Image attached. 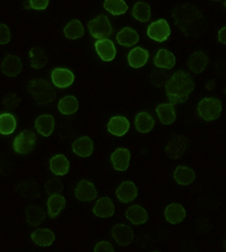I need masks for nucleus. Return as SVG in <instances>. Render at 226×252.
<instances>
[{
	"label": "nucleus",
	"instance_id": "obj_1",
	"mask_svg": "<svg viewBox=\"0 0 226 252\" xmlns=\"http://www.w3.org/2000/svg\"><path fill=\"white\" fill-rule=\"evenodd\" d=\"M194 90V83L189 74L185 71H177L170 78L165 86L166 96L171 104H180L189 98Z\"/></svg>",
	"mask_w": 226,
	"mask_h": 252
},
{
	"label": "nucleus",
	"instance_id": "obj_2",
	"mask_svg": "<svg viewBox=\"0 0 226 252\" xmlns=\"http://www.w3.org/2000/svg\"><path fill=\"white\" fill-rule=\"evenodd\" d=\"M30 93L35 98L36 102L44 104L55 100L56 93L48 82L43 79H35L30 84Z\"/></svg>",
	"mask_w": 226,
	"mask_h": 252
},
{
	"label": "nucleus",
	"instance_id": "obj_3",
	"mask_svg": "<svg viewBox=\"0 0 226 252\" xmlns=\"http://www.w3.org/2000/svg\"><path fill=\"white\" fill-rule=\"evenodd\" d=\"M223 104L218 98L207 97L201 100L198 105V113L206 121L216 120L221 116Z\"/></svg>",
	"mask_w": 226,
	"mask_h": 252
},
{
	"label": "nucleus",
	"instance_id": "obj_4",
	"mask_svg": "<svg viewBox=\"0 0 226 252\" xmlns=\"http://www.w3.org/2000/svg\"><path fill=\"white\" fill-rule=\"evenodd\" d=\"M89 29L92 34V36L99 40H106L112 33V26H111V23L109 18L104 16V15H101L94 20L89 22Z\"/></svg>",
	"mask_w": 226,
	"mask_h": 252
},
{
	"label": "nucleus",
	"instance_id": "obj_5",
	"mask_svg": "<svg viewBox=\"0 0 226 252\" xmlns=\"http://www.w3.org/2000/svg\"><path fill=\"white\" fill-rule=\"evenodd\" d=\"M36 141V136L32 130H24L14 140V151L18 154L26 155L33 150Z\"/></svg>",
	"mask_w": 226,
	"mask_h": 252
},
{
	"label": "nucleus",
	"instance_id": "obj_6",
	"mask_svg": "<svg viewBox=\"0 0 226 252\" xmlns=\"http://www.w3.org/2000/svg\"><path fill=\"white\" fill-rule=\"evenodd\" d=\"M147 35L152 40L158 42H164L171 35V30L165 20H159L152 23L147 30Z\"/></svg>",
	"mask_w": 226,
	"mask_h": 252
},
{
	"label": "nucleus",
	"instance_id": "obj_7",
	"mask_svg": "<svg viewBox=\"0 0 226 252\" xmlns=\"http://www.w3.org/2000/svg\"><path fill=\"white\" fill-rule=\"evenodd\" d=\"M187 150V139L182 136H174L166 146V154L170 158L177 159L185 154Z\"/></svg>",
	"mask_w": 226,
	"mask_h": 252
},
{
	"label": "nucleus",
	"instance_id": "obj_8",
	"mask_svg": "<svg viewBox=\"0 0 226 252\" xmlns=\"http://www.w3.org/2000/svg\"><path fill=\"white\" fill-rule=\"evenodd\" d=\"M112 238L120 246H129L133 240V231L125 224H117L112 228Z\"/></svg>",
	"mask_w": 226,
	"mask_h": 252
},
{
	"label": "nucleus",
	"instance_id": "obj_9",
	"mask_svg": "<svg viewBox=\"0 0 226 252\" xmlns=\"http://www.w3.org/2000/svg\"><path fill=\"white\" fill-rule=\"evenodd\" d=\"M95 50L98 53L99 58L103 61H112L116 58L117 50L116 47H114L113 42L106 39V40H99L95 42Z\"/></svg>",
	"mask_w": 226,
	"mask_h": 252
},
{
	"label": "nucleus",
	"instance_id": "obj_10",
	"mask_svg": "<svg viewBox=\"0 0 226 252\" xmlns=\"http://www.w3.org/2000/svg\"><path fill=\"white\" fill-rule=\"evenodd\" d=\"M52 83L59 89H66L74 83L75 76L70 70L64 69V68H57L51 74Z\"/></svg>",
	"mask_w": 226,
	"mask_h": 252
},
{
	"label": "nucleus",
	"instance_id": "obj_11",
	"mask_svg": "<svg viewBox=\"0 0 226 252\" xmlns=\"http://www.w3.org/2000/svg\"><path fill=\"white\" fill-rule=\"evenodd\" d=\"M75 193L77 199L80 201H91L95 199L97 196L95 186L87 180H82L78 183L77 187H76Z\"/></svg>",
	"mask_w": 226,
	"mask_h": 252
},
{
	"label": "nucleus",
	"instance_id": "obj_12",
	"mask_svg": "<svg viewBox=\"0 0 226 252\" xmlns=\"http://www.w3.org/2000/svg\"><path fill=\"white\" fill-rule=\"evenodd\" d=\"M23 70V63L21 59L16 56L9 55L7 56L5 60L2 61L1 71L8 77H15L18 74H21Z\"/></svg>",
	"mask_w": 226,
	"mask_h": 252
},
{
	"label": "nucleus",
	"instance_id": "obj_13",
	"mask_svg": "<svg viewBox=\"0 0 226 252\" xmlns=\"http://www.w3.org/2000/svg\"><path fill=\"white\" fill-rule=\"evenodd\" d=\"M116 193H117V197L119 198V200L121 202H125V204H127V202H131L132 200L136 199L138 190L136 188V186L133 185L131 181H125L119 186Z\"/></svg>",
	"mask_w": 226,
	"mask_h": 252
},
{
	"label": "nucleus",
	"instance_id": "obj_14",
	"mask_svg": "<svg viewBox=\"0 0 226 252\" xmlns=\"http://www.w3.org/2000/svg\"><path fill=\"white\" fill-rule=\"evenodd\" d=\"M130 128V124L127 118L121 117V116H117L113 117L112 119L110 120L109 125H108V129L109 132L112 133L114 136H125L126 133L128 132Z\"/></svg>",
	"mask_w": 226,
	"mask_h": 252
},
{
	"label": "nucleus",
	"instance_id": "obj_15",
	"mask_svg": "<svg viewBox=\"0 0 226 252\" xmlns=\"http://www.w3.org/2000/svg\"><path fill=\"white\" fill-rule=\"evenodd\" d=\"M130 152L126 148H118L111 156V162L117 171H126L129 166Z\"/></svg>",
	"mask_w": 226,
	"mask_h": 252
},
{
	"label": "nucleus",
	"instance_id": "obj_16",
	"mask_svg": "<svg viewBox=\"0 0 226 252\" xmlns=\"http://www.w3.org/2000/svg\"><path fill=\"white\" fill-rule=\"evenodd\" d=\"M93 213L102 219H108L114 214V205L113 201L109 197L99 198L93 208Z\"/></svg>",
	"mask_w": 226,
	"mask_h": 252
},
{
	"label": "nucleus",
	"instance_id": "obj_17",
	"mask_svg": "<svg viewBox=\"0 0 226 252\" xmlns=\"http://www.w3.org/2000/svg\"><path fill=\"white\" fill-rule=\"evenodd\" d=\"M165 219L168 223L179 224L186 219V209L180 204H172L165 209Z\"/></svg>",
	"mask_w": 226,
	"mask_h": 252
},
{
	"label": "nucleus",
	"instance_id": "obj_18",
	"mask_svg": "<svg viewBox=\"0 0 226 252\" xmlns=\"http://www.w3.org/2000/svg\"><path fill=\"white\" fill-rule=\"evenodd\" d=\"M208 64V57L204 52H194L188 59V67L194 74H200Z\"/></svg>",
	"mask_w": 226,
	"mask_h": 252
},
{
	"label": "nucleus",
	"instance_id": "obj_19",
	"mask_svg": "<svg viewBox=\"0 0 226 252\" xmlns=\"http://www.w3.org/2000/svg\"><path fill=\"white\" fill-rule=\"evenodd\" d=\"M93 141L89 137H80L72 144V151L80 158H89L93 153Z\"/></svg>",
	"mask_w": 226,
	"mask_h": 252
},
{
	"label": "nucleus",
	"instance_id": "obj_20",
	"mask_svg": "<svg viewBox=\"0 0 226 252\" xmlns=\"http://www.w3.org/2000/svg\"><path fill=\"white\" fill-rule=\"evenodd\" d=\"M149 58V53L143 48H135L129 52L128 63L132 68H140L146 64Z\"/></svg>",
	"mask_w": 226,
	"mask_h": 252
},
{
	"label": "nucleus",
	"instance_id": "obj_21",
	"mask_svg": "<svg viewBox=\"0 0 226 252\" xmlns=\"http://www.w3.org/2000/svg\"><path fill=\"white\" fill-rule=\"evenodd\" d=\"M31 238H32L33 242L37 244V246L49 247L55 241L56 236L49 228H39V230H36L31 234Z\"/></svg>",
	"mask_w": 226,
	"mask_h": 252
},
{
	"label": "nucleus",
	"instance_id": "obj_22",
	"mask_svg": "<svg viewBox=\"0 0 226 252\" xmlns=\"http://www.w3.org/2000/svg\"><path fill=\"white\" fill-rule=\"evenodd\" d=\"M35 127L36 130L42 136L49 137L52 133L53 129H55V119H53L52 116L44 114V116L37 118L35 121Z\"/></svg>",
	"mask_w": 226,
	"mask_h": 252
},
{
	"label": "nucleus",
	"instance_id": "obj_23",
	"mask_svg": "<svg viewBox=\"0 0 226 252\" xmlns=\"http://www.w3.org/2000/svg\"><path fill=\"white\" fill-rule=\"evenodd\" d=\"M30 59H31V67L34 69H42L47 66L48 63V55L43 49L41 48H33L30 51Z\"/></svg>",
	"mask_w": 226,
	"mask_h": 252
},
{
	"label": "nucleus",
	"instance_id": "obj_24",
	"mask_svg": "<svg viewBox=\"0 0 226 252\" xmlns=\"http://www.w3.org/2000/svg\"><path fill=\"white\" fill-rule=\"evenodd\" d=\"M126 216H127L128 220H130V222L135 225H141L146 223L148 220L147 212L143 207H140L139 205L131 206V207L128 208Z\"/></svg>",
	"mask_w": 226,
	"mask_h": 252
},
{
	"label": "nucleus",
	"instance_id": "obj_25",
	"mask_svg": "<svg viewBox=\"0 0 226 252\" xmlns=\"http://www.w3.org/2000/svg\"><path fill=\"white\" fill-rule=\"evenodd\" d=\"M50 170L56 175H65L69 171V162L63 154L56 155L50 159Z\"/></svg>",
	"mask_w": 226,
	"mask_h": 252
},
{
	"label": "nucleus",
	"instance_id": "obj_26",
	"mask_svg": "<svg viewBox=\"0 0 226 252\" xmlns=\"http://www.w3.org/2000/svg\"><path fill=\"white\" fill-rule=\"evenodd\" d=\"M156 113H158L159 119L163 125H172L177 119V114H175L173 104L159 105L156 108Z\"/></svg>",
	"mask_w": 226,
	"mask_h": 252
},
{
	"label": "nucleus",
	"instance_id": "obj_27",
	"mask_svg": "<svg viewBox=\"0 0 226 252\" xmlns=\"http://www.w3.org/2000/svg\"><path fill=\"white\" fill-rule=\"evenodd\" d=\"M154 63L155 66H158L159 68L171 69V68H173L175 64V57L173 56V53L165 50V49H162V50H160L158 52V55L155 56Z\"/></svg>",
	"mask_w": 226,
	"mask_h": 252
},
{
	"label": "nucleus",
	"instance_id": "obj_28",
	"mask_svg": "<svg viewBox=\"0 0 226 252\" xmlns=\"http://www.w3.org/2000/svg\"><path fill=\"white\" fill-rule=\"evenodd\" d=\"M117 41L119 44L124 45V47H131L139 41V36L135 30L130 28H125L122 31L118 33Z\"/></svg>",
	"mask_w": 226,
	"mask_h": 252
},
{
	"label": "nucleus",
	"instance_id": "obj_29",
	"mask_svg": "<svg viewBox=\"0 0 226 252\" xmlns=\"http://www.w3.org/2000/svg\"><path fill=\"white\" fill-rule=\"evenodd\" d=\"M135 125L138 131L141 133H146L154 128L155 121L152 118L151 114H148L147 112H140L137 114Z\"/></svg>",
	"mask_w": 226,
	"mask_h": 252
},
{
	"label": "nucleus",
	"instance_id": "obj_30",
	"mask_svg": "<svg viewBox=\"0 0 226 252\" xmlns=\"http://www.w3.org/2000/svg\"><path fill=\"white\" fill-rule=\"evenodd\" d=\"M66 206V199L61 194H52L48 200V212L50 217H57Z\"/></svg>",
	"mask_w": 226,
	"mask_h": 252
},
{
	"label": "nucleus",
	"instance_id": "obj_31",
	"mask_svg": "<svg viewBox=\"0 0 226 252\" xmlns=\"http://www.w3.org/2000/svg\"><path fill=\"white\" fill-rule=\"evenodd\" d=\"M194 171H193L190 167L186 166H178L177 170L174 171V179L177 180L179 185L181 186H188L194 181Z\"/></svg>",
	"mask_w": 226,
	"mask_h": 252
},
{
	"label": "nucleus",
	"instance_id": "obj_32",
	"mask_svg": "<svg viewBox=\"0 0 226 252\" xmlns=\"http://www.w3.org/2000/svg\"><path fill=\"white\" fill-rule=\"evenodd\" d=\"M16 129V119L13 114L2 113L0 114V133L1 135H10Z\"/></svg>",
	"mask_w": 226,
	"mask_h": 252
},
{
	"label": "nucleus",
	"instance_id": "obj_33",
	"mask_svg": "<svg viewBox=\"0 0 226 252\" xmlns=\"http://www.w3.org/2000/svg\"><path fill=\"white\" fill-rule=\"evenodd\" d=\"M26 219H28V223L32 226H37L45 219V213L42 208L37 207V206H30L26 209Z\"/></svg>",
	"mask_w": 226,
	"mask_h": 252
},
{
	"label": "nucleus",
	"instance_id": "obj_34",
	"mask_svg": "<svg viewBox=\"0 0 226 252\" xmlns=\"http://www.w3.org/2000/svg\"><path fill=\"white\" fill-rule=\"evenodd\" d=\"M59 111L66 116H70L77 112L78 110V101L75 96H66L61 98L58 104Z\"/></svg>",
	"mask_w": 226,
	"mask_h": 252
},
{
	"label": "nucleus",
	"instance_id": "obj_35",
	"mask_svg": "<svg viewBox=\"0 0 226 252\" xmlns=\"http://www.w3.org/2000/svg\"><path fill=\"white\" fill-rule=\"evenodd\" d=\"M65 36L68 37L70 40H77L79 37H82L85 33L82 23L77 20H72L71 22L68 23V25L65 28Z\"/></svg>",
	"mask_w": 226,
	"mask_h": 252
},
{
	"label": "nucleus",
	"instance_id": "obj_36",
	"mask_svg": "<svg viewBox=\"0 0 226 252\" xmlns=\"http://www.w3.org/2000/svg\"><path fill=\"white\" fill-rule=\"evenodd\" d=\"M132 16L136 18L137 21L141 23H146L151 20V7L147 2L139 1L133 6L132 9Z\"/></svg>",
	"mask_w": 226,
	"mask_h": 252
},
{
	"label": "nucleus",
	"instance_id": "obj_37",
	"mask_svg": "<svg viewBox=\"0 0 226 252\" xmlns=\"http://www.w3.org/2000/svg\"><path fill=\"white\" fill-rule=\"evenodd\" d=\"M104 8L112 15H122L128 10V6L124 0H105Z\"/></svg>",
	"mask_w": 226,
	"mask_h": 252
},
{
	"label": "nucleus",
	"instance_id": "obj_38",
	"mask_svg": "<svg viewBox=\"0 0 226 252\" xmlns=\"http://www.w3.org/2000/svg\"><path fill=\"white\" fill-rule=\"evenodd\" d=\"M47 192L52 196V194H59V192L63 191L64 189V185L63 182L57 180V179H51L48 183H47Z\"/></svg>",
	"mask_w": 226,
	"mask_h": 252
},
{
	"label": "nucleus",
	"instance_id": "obj_39",
	"mask_svg": "<svg viewBox=\"0 0 226 252\" xmlns=\"http://www.w3.org/2000/svg\"><path fill=\"white\" fill-rule=\"evenodd\" d=\"M20 102H21L20 97H18L17 95L14 93L8 94L5 98H3V104H5L8 109L17 108L18 104H20Z\"/></svg>",
	"mask_w": 226,
	"mask_h": 252
},
{
	"label": "nucleus",
	"instance_id": "obj_40",
	"mask_svg": "<svg viewBox=\"0 0 226 252\" xmlns=\"http://www.w3.org/2000/svg\"><path fill=\"white\" fill-rule=\"evenodd\" d=\"M10 41V32L8 26L0 24V44H7Z\"/></svg>",
	"mask_w": 226,
	"mask_h": 252
},
{
	"label": "nucleus",
	"instance_id": "obj_41",
	"mask_svg": "<svg viewBox=\"0 0 226 252\" xmlns=\"http://www.w3.org/2000/svg\"><path fill=\"white\" fill-rule=\"evenodd\" d=\"M94 252H114L113 246L108 241L98 242L94 248Z\"/></svg>",
	"mask_w": 226,
	"mask_h": 252
},
{
	"label": "nucleus",
	"instance_id": "obj_42",
	"mask_svg": "<svg viewBox=\"0 0 226 252\" xmlns=\"http://www.w3.org/2000/svg\"><path fill=\"white\" fill-rule=\"evenodd\" d=\"M31 7H32L33 9H45L49 5V1L48 0H32V1L30 2Z\"/></svg>",
	"mask_w": 226,
	"mask_h": 252
},
{
	"label": "nucleus",
	"instance_id": "obj_43",
	"mask_svg": "<svg viewBox=\"0 0 226 252\" xmlns=\"http://www.w3.org/2000/svg\"><path fill=\"white\" fill-rule=\"evenodd\" d=\"M225 32H226V29L224 28V29H222V31H220V33H218V40H220V42H222V43L223 44H225V42H226V40H225Z\"/></svg>",
	"mask_w": 226,
	"mask_h": 252
},
{
	"label": "nucleus",
	"instance_id": "obj_44",
	"mask_svg": "<svg viewBox=\"0 0 226 252\" xmlns=\"http://www.w3.org/2000/svg\"><path fill=\"white\" fill-rule=\"evenodd\" d=\"M153 252H161V251H153Z\"/></svg>",
	"mask_w": 226,
	"mask_h": 252
}]
</instances>
